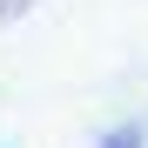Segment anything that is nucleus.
<instances>
[{"instance_id": "2", "label": "nucleus", "mask_w": 148, "mask_h": 148, "mask_svg": "<svg viewBox=\"0 0 148 148\" xmlns=\"http://www.w3.org/2000/svg\"><path fill=\"white\" fill-rule=\"evenodd\" d=\"M27 14H34V0H0V27H20Z\"/></svg>"}, {"instance_id": "1", "label": "nucleus", "mask_w": 148, "mask_h": 148, "mask_svg": "<svg viewBox=\"0 0 148 148\" xmlns=\"http://www.w3.org/2000/svg\"><path fill=\"white\" fill-rule=\"evenodd\" d=\"M101 148H141V128H101Z\"/></svg>"}]
</instances>
